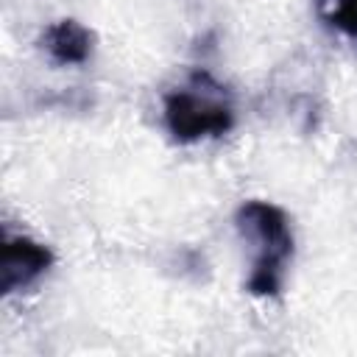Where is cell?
Segmentation results:
<instances>
[{
  "mask_svg": "<svg viewBox=\"0 0 357 357\" xmlns=\"http://www.w3.org/2000/svg\"><path fill=\"white\" fill-rule=\"evenodd\" d=\"M237 229L257 245L245 290L254 296H276L282 290L284 262L293 257V231L287 215L279 206L254 198L237 209Z\"/></svg>",
  "mask_w": 357,
  "mask_h": 357,
  "instance_id": "cell-1",
  "label": "cell"
},
{
  "mask_svg": "<svg viewBox=\"0 0 357 357\" xmlns=\"http://www.w3.org/2000/svg\"><path fill=\"white\" fill-rule=\"evenodd\" d=\"M165 123L178 142H195L204 137H220L234 126L231 106L201 98L187 89H176L165 98Z\"/></svg>",
  "mask_w": 357,
  "mask_h": 357,
  "instance_id": "cell-2",
  "label": "cell"
},
{
  "mask_svg": "<svg viewBox=\"0 0 357 357\" xmlns=\"http://www.w3.org/2000/svg\"><path fill=\"white\" fill-rule=\"evenodd\" d=\"M50 265L53 254L47 245L31 237H6L0 251V290L14 293L20 287H28Z\"/></svg>",
  "mask_w": 357,
  "mask_h": 357,
  "instance_id": "cell-3",
  "label": "cell"
},
{
  "mask_svg": "<svg viewBox=\"0 0 357 357\" xmlns=\"http://www.w3.org/2000/svg\"><path fill=\"white\" fill-rule=\"evenodd\" d=\"M42 47L59 64H84L92 53V31L78 20H59L45 28Z\"/></svg>",
  "mask_w": 357,
  "mask_h": 357,
  "instance_id": "cell-4",
  "label": "cell"
},
{
  "mask_svg": "<svg viewBox=\"0 0 357 357\" xmlns=\"http://www.w3.org/2000/svg\"><path fill=\"white\" fill-rule=\"evenodd\" d=\"M321 17L343 33H357V0H315Z\"/></svg>",
  "mask_w": 357,
  "mask_h": 357,
  "instance_id": "cell-5",
  "label": "cell"
}]
</instances>
